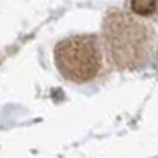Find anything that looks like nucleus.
Returning <instances> with one entry per match:
<instances>
[{"mask_svg":"<svg viewBox=\"0 0 158 158\" xmlns=\"http://www.w3.org/2000/svg\"><path fill=\"white\" fill-rule=\"evenodd\" d=\"M53 57L59 73L75 84H87L103 69V48L100 39L93 34L62 39L55 46Z\"/></svg>","mask_w":158,"mask_h":158,"instance_id":"f257e3e1","label":"nucleus"},{"mask_svg":"<svg viewBox=\"0 0 158 158\" xmlns=\"http://www.w3.org/2000/svg\"><path fill=\"white\" fill-rule=\"evenodd\" d=\"M107 36L110 43V50L114 55V60H140V52H146V27L137 23L133 18L124 15H115V18H108L107 22ZM130 62V66H131Z\"/></svg>","mask_w":158,"mask_h":158,"instance_id":"f03ea898","label":"nucleus"},{"mask_svg":"<svg viewBox=\"0 0 158 158\" xmlns=\"http://www.w3.org/2000/svg\"><path fill=\"white\" fill-rule=\"evenodd\" d=\"M130 11L135 16H156L158 15V0H130Z\"/></svg>","mask_w":158,"mask_h":158,"instance_id":"7ed1b4c3","label":"nucleus"}]
</instances>
